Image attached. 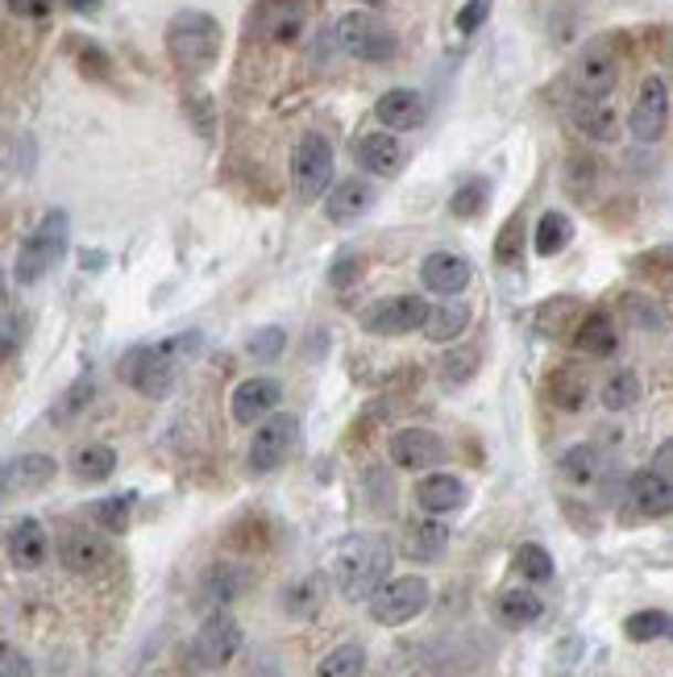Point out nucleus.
<instances>
[{
  "label": "nucleus",
  "mask_w": 673,
  "mask_h": 677,
  "mask_svg": "<svg viewBox=\"0 0 673 677\" xmlns=\"http://www.w3.org/2000/svg\"><path fill=\"white\" fill-rule=\"evenodd\" d=\"M196 345H200V333H188V337H167V341H155V345H138V350H129L122 357V374L129 387L146 395V399H162V395H171L175 383H179V374L188 366V357L196 354Z\"/></svg>",
  "instance_id": "1"
},
{
  "label": "nucleus",
  "mask_w": 673,
  "mask_h": 677,
  "mask_svg": "<svg viewBox=\"0 0 673 677\" xmlns=\"http://www.w3.org/2000/svg\"><path fill=\"white\" fill-rule=\"evenodd\" d=\"M391 544L382 537H349L341 549H337V561H333V582L337 591L346 594L349 603H362L379 591L387 574H391Z\"/></svg>",
  "instance_id": "2"
},
{
  "label": "nucleus",
  "mask_w": 673,
  "mask_h": 677,
  "mask_svg": "<svg viewBox=\"0 0 673 677\" xmlns=\"http://www.w3.org/2000/svg\"><path fill=\"white\" fill-rule=\"evenodd\" d=\"M221 21L212 13H200V9L175 13L167 25V54L175 59V67L188 71V75H204L221 59Z\"/></svg>",
  "instance_id": "3"
},
{
  "label": "nucleus",
  "mask_w": 673,
  "mask_h": 677,
  "mask_svg": "<svg viewBox=\"0 0 673 677\" xmlns=\"http://www.w3.org/2000/svg\"><path fill=\"white\" fill-rule=\"evenodd\" d=\"M67 241H71V217L63 208H51L46 217L34 225V233L21 241V254H18V267H13V279L21 288H34L42 283L46 274L63 262L67 254Z\"/></svg>",
  "instance_id": "4"
},
{
  "label": "nucleus",
  "mask_w": 673,
  "mask_h": 677,
  "mask_svg": "<svg viewBox=\"0 0 673 677\" xmlns=\"http://www.w3.org/2000/svg\"><path fill=\"white\" fill-rule=\"evenodd\" d=\"M429 598H432V586L424 577L403 574V577H387L379 591L366 598V607H370V619H375V624L403 627L429 607Z\"/></svg>",
  "instance_id": "5"
},
{
  "label": "nucleus",
  "mask_w": 673,
  "mask_h": 677,
  "mask_svg": "<svg viewBox=\"0 0 673 677\" xmlns=\"http://www.w3.org/2000/svg\"><path fill=\"white\" fill-rule=\"evenodd\" d=\"M616 80H620V54H616V42H611V38H595V42H587L570 67L574 96L607 101L611 87H616Z\"/></svg>",
  "instance_id": "6"
},
{
  "label": "nucleus",
  "mask_w": 673,
  "mask_h": 677,
  "mask_svg": "<svg viewBox=\"0 0 673 677\" xmlns=\"http://www.w3.org/2000/svg\"><path fill=\"white\" fill-rule=\"evenodd\" d=\"M333 175H337V158H333V146L328 137L320 134H304L299 146L292 154V184L299 200H320L328 187H333Z\"/></svg>",
  "instance_id": "7"
},
{
  "label": "nucleus",
  "mask_w": 673,
  "mask_h": 677,
  "mask_svg": "<svg viewBox=\"0 0 673 677\" xmlns=\"http://www.w3.org/2000/svg\"><path fill=\"white\" fill-rule=\"evenodd\" d=\"M295 445H299V420H295L292 412H271L266 420H259L254 428V440H250V470L254 475H271L278 470L283 461L295 454Z\"/></svg>",
  "instance_id": "8"
},
{
  "label": "nucleus",
  "mask_w": 673,
  "mask_h": 677,
  "mask_svg": "<svg viewBox=\"0 0 673 677\" xmlns=\"http://www.w3.org/2000/svg\"><path fill=\"white\" fill-rule=\"evenodd\" d=\"M337 42H341V51L362 59V63L396 59V34L375 13H346V18L337 21Z\"/></svg>",
  "instance_id": "9"
},
{
  "label": "nucleus",
  "mask_w": 673,
  "mask_h": 677,
  "mask_svg": "<svg viewBox=\"0 0 673 677\" xmlns=\"http://www.w3.org/2000/svg\"><path fill=\"white\" fill-rule=\"evenodd\" d=\"M238 653H242V624L229 611H212L191 640V660L200 669H224Z\"/></svg>",
  "instance_id": "10"
},
{
  "label": "nucleus",
  "mask_w": 673,
  "mask_h": 677,
  "mask_svg": "<svg viewBox=\"0 0 673 677\" xmlns=\"http://www.w3.org/2000/svg\"><path fill=\"white\" fill-rule=\"evenodd\" d=\"M429 316L424 295H391V300H375L362 312V329L370 337H408Z\"/></svg>",
  "instance_id": "11"
},
{
  "label": "nucleus",
  "mask_w": 673,
  "mask_h": 677,
  "mask_svg": "<svg viewBox=\"0 0 673 677\" xmlns=\"http://www.w3.org/2000/svg\"><path fill=\"white\" fill-rule=\"evenodd\" d=\"M628 129L640 146H653L665 137V129H670V84H665V75H649L640 84V96L628 113Z\"/></svg>",
  "instance_id": "12"
},
{
  "label": "nucleus",
  "mask_w": 673,
  "mask_h": 677,
  "mask_svg": "<svg viewBox=\"0 0 673 677\" xmlns=\"http://www.w3.org/2000/svg\"><path fill=\"white\" fill-rule=\"evenodd\" d=\"M59 561H63L67 574L92 577L113 561V544L104 541L101 532H92V528H67L63 541H59Z\"/></svg>",
  "instance_id": "13"
},
{
  "label": "nucleus",
  "mask_w": 673,
  "mask_h": 677,
  "mask_svg": "<svg viewBox=\"0 0 673 677\" xmlns=\"http://www.w3.org/2000/svg\"><path fill=\"white\" fill-rule=\"evenodd\" d=\"M387 454L396 461L399 470H432V466H441L445 461V440L437 437L432 428H399L391 445H387Z\"/></svg>",
  "instance_id": "14"
},
{
  "label": "nucleus",
  "mask_w": 673,
  "mask_h": 677,
  "mask_svg": "<svg viewBox=\"0 0 673 677\" xmlns=\"http://www.w3.org/2000/svg\"><path fill=\"white\" fill-rule=\"evenodd\" d=\"M54 475H59V466L51 454H21L13 461H0V499L42 491L54 482Z\"/></svg>",
  "instance_id": "15"
},
{
  "label": "nucleus",
  "mask_w": 673,
  "mask_h": 677,
  "mask_svg": "<svg viewBox=\"0 0 673 677\" xmlns=\"http://www.w3.org/2000/svg\"><path fill=\"white\" fill-rule=\"evenodd\" d=\"M283 404V387H278V378H245L233 387V420L238 424H259L266 420L275 407Z\"/></svg>",
  "instance_id": "16"
},
{
  "label": "nucleus",
  "mask_w": 673,
  "mask_h": 677,
  "mask_svg": "<svg viewBox=\"0 0 673 677\" xmlns=\"http://www.w3.org/2000/svg\"><path fill=\"white\" fill-rule=\"evenodd\" d=\"M4 549H9V561L30 574V570H42L46 558H51V537H46V528L38 524L34 515H21L18 524L9 528Z\"/></svg>",
  "instance_id": "17"
},
{
  "label": "nucleus",
  "mask_w": 673,
  "mask_h": 677,
  "mask_svg": "<svg viewBox=\"0 0 673 677\" xmlns=\"http://www.w3.org/2000/svg\"><path fill=\"white\" fill-rule=\"evenodd\" d=\"M628 503L644 520H665L673 508V487L670 475H656V470H637L628 478Z\"/></svg>",
  "instance_id": "18"
},
{
  "label": "nucleus",
  "mask_w": 673,
  "mask_h": 677,
  "mask_svg": "<svg viewBox=\"0 0 673 677\" xmlns=\"http://www.w3.org/2000/svg\"><path fill=\"white\" fill-rule=\"evenodd\" d=\"M358 167L366 170V175H379V179H391V175H399L403 170V142H399L396 134H387V129H375V134L358 137Z\"/></svg>",
  "instance_id": "19"
},
{
  "label": "nucleus",
  "mask_w": 673,
  "mask_h": 677,
  "mask_svg": "<svg viewBox=\"0 0 673 677\" xmlns=\"http://www.w3.org/2000/svg\"><path fill=\"white\" fill-rule=\"evenodd\" d=\"M375 208V184L370 179H341V184H333L325 191V212L328 220H337V225H349V220L366 217Z\"/></svg>",
  "instance_id": "20"
},
{
  "label": "nucleus",
  "mask_w": 673,
  "mask_h": 677,
  "mask_svg": "<svg viewBox=\"0 0 673 677\" xmlns=\"http://www.w3.org/2000/svg\"><path fill=\"white\" fill-rule=\"evenodd\" d=\"M420 274H424V288L437 291V295H445V300L462 295V291L470 288V279H474L466 258L449 254V250H437V254L424 258V271Z\"/></svg>",
  "instance_id": "21"
},
{
  "label": "nucleus",
  "mask_w": 673,
  "mask_h": 677,
  "mask_svg": "<svg viewBox=\"0 0 673 677\" xmlns=\"http://www.w3.org/2000/svg\"><path fill=\"white\" fill-rule=\"evenodd\" d=\"M574 129L587 137V142H616L620 137V113L611 101H587V96H574L570 104Z\"/></svg>",
  "instance_id": "22"
},
{
  "label": "nucleus",
  "mask_w": 673,
  "mask_h": 677,
  "mask_svg": "<svg viewBox=\"0 0 673 677\" xmlns=\"http://www.w3.org/2000/svg\"><path fill=\"white\" fill-rule=\"evenodd\" d=\"M375 117L382 121L387 134H408V129H416L424 121V101H420V92H412V87H396V92H387L375 104Z\"/></svg>",
  "instance_id": "23"
},
{
  "label": "nucleus",
  "mask_w": 673,
  "mask_h": 677,
  "mask_svg": "<svg viewBox=\"0 0 673 677\" xmlns=\"http://www.w3.org/2000/svg\"><path fill=\"white\" fill-rule=\"evenodd\" d=\"M466 482L458 475H424L416 482V503L429 511V515H445L466 503Z\"/></svg>",
  "instance_id": "24"
},
{
  "label": "nucleus",
  "mask_w": 673,
  "mask_h": 677,
  "mask_svg": "<svg viewBox=\"0 0 673 677\" xmlns=\"http://www.w3.org/2000/svg\"><path fill=\"white\" fill-rule=\"evenodd\" d=\"M574 350L587 357H611L620 350V333H616V324L607 321L603 312H582L578 316V333H574Z\"/></svg>",
  "instance_id": "25"
},
{
  "label": "nucleus",
  "mask_w": 673,
  "mask_h": 677,
  "mask_svg": "<svg viewBox=\"0 0 673 677\" xmlns=\"http://www.w3.org/2000/svg\"><path fill=\"white\" fill-rule=\"evenodd\" d=\"M495 615H500L503 627H533L545 615V603L528 586H512V591H503L495 598Z\"/></svg>",
  "instance_id": "26"
},
{
  "label": "nucleus",
  "mask_w": 673,
  "mask_h": 677,
  "mask_svg": "<svg viewBox=\"0 0 673 677\" xmlns=\"http://www.w3.org/2000/svg\"><path fill=\"white\" fill-rule=\"evenodd\" d=\"M449 549V528L441 520H416L403 532V558L408 561H437Z\"/></svg>",
  "instance_id": "27"
},
{
  "label": "nucleus",
  "mask_w": 673,
  "mask_h": 677,
  "mask_svg": "<svg viewBox=\"0 0 673 677\" xmlns=\"http://www.w3.org/2000/svg\"><path fill=\"white\" fill-rule=\"evenodd\" d=\"M424 337L437 341V345H449L453 337H462L470 329V308L466 304H453V300H445V304L429 308V316H424Z\"/></svg>",
  "instance_id": "28"
},
{
  "label": "nucleus",
  "mask_w": 673,
  "mask_h": 677,
  "mask_svg": "<svg viewBox=\"0 0 673 677\" xmlns=\"http://www.w3.org/2000/svg\"><path fill=\"white\" fill-rule=\"evenodd\" d=\"M283 9H275V0H266V9H262V34L278 42V46H287L295 38L304 34V9L299 4H287V0H278Z\"/></svg>",
  "instance_id": "29"
},
{
  "label": "nucleus",
  "mask_w": 673,
  "mask_h": 677,
  "mask_svg": "<svg viewBox=\"0 0 673 677\" xmlns=\"http://www.w3.org/2000/svg\"><path fill=\"white\" fill-rule=\"evenodd\" d=\"M325 574H308L299 577L295 586H287L283 591V611L287 615H295V619H308V615H316V611L325 607Z\"/></svg>",
  "instance_id": "30"
},
{
  "label": "nucleus",
  "mask_w": 673,
  "mask_h": 677,
  "mask_svg": "<svg viewBox=\"0 0 673 677\" xmlns=\"http://www.w3.org/2000/svg\"><path fill=\"white\" fill-rule=\"evenodd\" d=\"M561 475L574 487H590V482H599V475H603V454L595 445H570L561 454Z\"/></svg>",
  "instance_id": "31"
},
{
  "label": "nucleus",
  "mask_w": 673,
  "mask_h": 677,
  "mask_svg": "<svg viewBox=\"0 0 673 677\" xmlns=\"http://www.w3.org/2000/svg\"><path fill=\"white\" fill-rule=\"evenodd\" d=\"M113 470H117V454L108 445H84L71 458V475L80 478V482H108Z\"/></svg>",
  "instance_id": "32"
},
{
  "label": "nucleus",
  "mask_w": 673,
  "mask_h": 677,
  "mask_svg": "<svg viewBox=\"0 0 673 677\" xmlns=\"http://www.w3.org/2000/svg\"><path fill=\"white\" fill-rule=\"evenodd\" d=\"M536 254L540 258H553L561 254L566 246L574 241V220L566 212H545V217L536 220Z\"/></svg>",
  "instance_id": "33"
},
{
  "label": "nucleus",
  "mask_w": 673,
  "mask_h": 677,
  "mask_svg": "<svg viewBox=\"0 0 673 677\" xmlns=\"http://www.w3.org/2000/svg\"><path fill=\"white\" fill-rule=\"evenodd\" d=\"M134 503H138V494H134V491L108 494V499H96L87 515L96 520V528H101V532H125V528H129V515H134Z\"/></svg>",
  "instance_id": "34"
},
{
  "label": "nucleus",
  "mask_w": 673,
  "mask_h": 677,
  "mask_svg": "<svg viewBox=\"0 0 673 677\" xmlns=\"http://www.w3.org/2000/svg\"><path fill=\"white\" fill-rule=\"evenodd\" d=\"M640 395H644V387H640L637 371H616L603 383V390H599V399H603L607 412H628V407L640 404Z\"/></svg>",
  "instance_id": "35"
},
{
  "label": "nucleus",
  "mask_w": 673,
  "mask_h": 677,
  "mask_svg": "<svg viewBox=\"0 0 673 677\" xmlns=\"http://www.w3.org/2000/svg\"><path fill=\"white\" fill-rule=\"evenodd\" d=\"M623 636L632 644H653V640H665L670 636V611L661 607H649V611H637L623 619Z\"/></svg>",
  "instance_id": "36"
},
{
  "label": "nucleus",
  "mask_w": 673,
  "mask_h": 677,
  "mask_svg": "<svg viewBox=\"0 0 673 677\" xmlns=\"http://www.w3.org/2000/svg\"><path fill=\"white\" fill-rule=\"evenodd\" d=\"M362 674H366L362 644H337V648L316 665V677H362Z\"/></svg>",
  "instance_id": "37"
},
{
  "label": "nucleus",
  "mask_w": 673,
  "mask_h": 677,
  "mask_svg": "<svg viewBox=\"0 0 673 677\" xmlns=\"http://www.w3.org/2000/svg\"><path fill=\"white\" fill-rule=\"evenodd\" d=\"M549 399L561 412H578L587 404V378L578 371H553L549 374Z\"/></svg>",
  "instance_id": "38"
},
{
  "label": "nucleus",
  "mask_w": 673,
  "mask_h": 677,
  "mask_svg": "<svg viewBox=\"0 0 673 677\" xmlns=\"http://www.w3.org/2000/svg\"><path fill=\"white\" fill-rule=\"evenodd\" d=\"M92 399H96V383H92V374H84V378H75V383L63 390V399L51 407V420L54 424H71L87 404H92Z\"/></svg>",
  "instance_id": "39"
},
{
  "label": "nucleus",
  "mask_w": 673,
  "mask_h": 677,
  "mask_svg": "<svg viewBox=\"0 0 673 677\" xmlns=\"http://www.w3.org/2000/svg\"><path fill=\"white\" fill-rule=\"evenodd\" d=\"M242 594V574L233 570V565H212L204 577V598L208 603H229V598H238Z\"/></svg>",
  "instance_id": "40"
},
{
  "label": "nucleus",
  "mask_w": 673,
  "mask_h": 677,
  "mask_svg": "<svg viewBox=\"0 0 673 677\" xmlns=\"http://www.w3.org/2000/svg\"><path fill=\"white\" fill-rule=\"evenodd\" d=\"M486 200H491V184L486 179H470V184H462L458 191H453V200H449V212L453 217H479L486 208Z\"/></svg>",
  "instance_id": "41"
},
{
  "label": "nucleus",
  "mask_w": 673,
  "mask_h": 677,
  "mask_svg": "<svg viewBox=\"0 0 673 677\" xmlns=\"http://www.w3.org/2000/svg\"><path fill=\"white\" fill-rule=\"evenodd\" d=\"M516 570L528 582H553V558L545 544H519L516 549Z\"/></svg>",
  "instance_id": "42"
},
{
  "label": "nucleus",
  "mask_w": 673,
  "mask_h": 677,
  "mask_svg": "<svg viewBox=\"0 0 673 677\" xmlns=\"http://www.w3.org/2000/svg\"><path fill=\"white\" fill-rule=\"evenodd\" d=\"M245 350H250V357H254V362H275V357L287 350V333H283L278 324H266V329H259V333L250 337V345H245Z\"/></svg>",
  "instance_id": "43"
},
{
  "label": "nucleus",
  "mask_w": 673,
  "mask_h": 677,
  "mask_svg": "<svg viewBox=\"0 0 673 677\" xmlns=\"http://www.w3.org/2000/svg\"><path fill=\"white\" fill-rule=\"evenodd\" d=\"M474 371H479V350L474 345H462V350L445 354V362H441V378L445 383H466Z\"/></svg>",
  "instance_id": "44"
},
{
  "label": "nucleus",
  "mask_w": 673,
  "mask_h": 677,
  "mask_svg": "<svg viewBox=\"0 0 673 677\" xmlns=\"http://www.w3.org/2000/svg\"><path fill=\"white\" fill-rule=\"evenodd\" d=\"M561 312H570L574 321H578V316H582V304H574L570 295H561V300H553V304L540 308V329H545V333H553V337H561V333H566Z\"/></svg>",
  "instance_id": "45"
},
{
  "label": "nucleus",
  "mask_w": 673,
  "mask_h": 677,
  "mask_svg": "<svg viewBox=\"0 0 673 677\" xmlns=\"http://www.w3.org/2000/svg\"><path fill=\"white\" fill-rule=\"evenodd\" d=\"M0 677H34V660L18 644H0Z\"/></svg>",
  "instance_id": "46"
},
{
  "label": "nucleus",
  "mask_w": 673,
  "mask_h": 677,
  "mask_svg": "<svg viewBox=\"0 0 673 677\" xmlns=\"http://www.w3.org/2000/svg\"><path fill=\"white\" fill-rule=\"evenodd\" d=\"M519 246H524V229H519V217H512L507 225H503L500 241H495V258L507 267V262H516L519 258Z\"/></svg>",
  "instance_id": "47"
},
{
  "label": "nucleus",
  "mask_w": 673,
  "mask_h": 677,
  "mask_svg": "<svg viewBox=\"0 0 673 677\" xmlns=\"http://www.w3.org/2000/svg\"><path fill=\"white\" fill-rule=\"evenodd\" d=\"M21 337H25V324H21V316H13V312H0V357L18 354Z\"/></svg>",
  "instance_id": "48"
},
{
  "label": "nucleus",
  "mask_w": 673,
  "mask_h": 677,
  "mask_svg": "<svg viewBox=\"0 0 673 677\" xmlns=\"http://www.w3.org/2000/svg\"><path fill=\"white\" fill-rule=\"evenodd\" d=\"M4 4H9L13 18H25V21L51 18V9H54V0H4Z\"/></svg>",
  "instance_id": "49"
},
{
  "label": "nucleus",
  "mask_w": 673,
  "mask_h": 677,
  "mask_svg": "<svg viewBox=\"0 0 673 677\" xmlns=\"http://www.w3.org/2000/svg\"><path fill=\"white\" fill-rule=\"evenodd\" d=\"M486 13H491V0H466V9L458 13V30H462V34H474V30L486 21Z\"/></svg>",
  "instance_id": "50"
},
{
  "label": "nucleus",
  "mask_w": 673,
  "mask_h": 677,
  "mask_svg": "<svg viewBox=\"0 0 673 677\" xmlns=\"http://www.w3.org/2000/svg\"><path fill=\"white\" fill-rule=\"evenodd\" d=\"M628 308H632V312L640 316V321H637L640 329H665V312H661V308L644 304V300H637V295L628 300Z\"/></svg>",
  "instance_id": "51"
},
{
  "label": "nucleus",
  "mask_w": 673,
  "mask_h": 677,
  "mask_svg": "<svg viewBox=\"0 0 673 677\" xmlns=\"http://www.w3.org/2000/svg\"><path fill=\"white\" fill-rule=\"evenodd\" d=\"M67 4L75 9V13H96L104 0H67Z\"/></svg>",
  "instance_id": "52"
},
{
  "label": "nucleus",
  "mask_w": 673,
  "mask_h": 677,
  "mask_svg": "<svg viewBox=\"0 0 673 677\" xmlns=\"http://www.w3.org/2000/svg\"><path fill=\"white\" fill-rule=\"evenodd\" d=\"M92 677H96V674H92Z\"/></svg>",
  "instance_id": "53"
}]
</instances>
